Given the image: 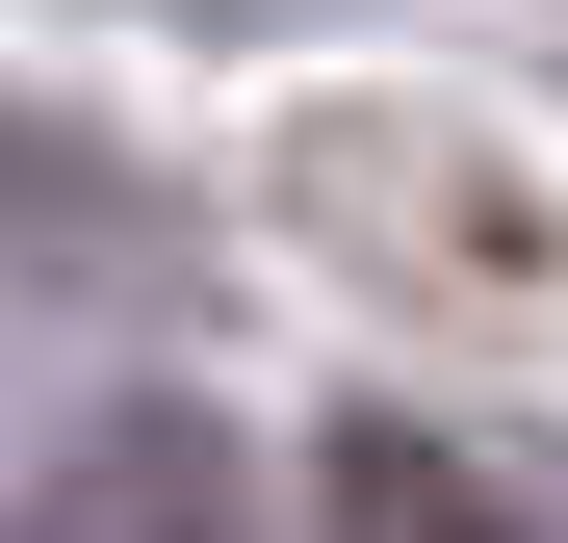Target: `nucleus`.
<instances>
[{
    "label": "nucleus",
    "mask_w": 568,
    "mask_h": 543,
    "mask_svg": "<svg viewBox=\"0 0 568 543\" xmlns=\"http://www.w3.org/2000/svg\"><path fill=\"white\" fill-rule=\"evenodd\" d=\"M0 543H258V466L207 414H78L27 492H0Z\"/></svg>",
    "instance_id": "nucleus-1"
},
{
    "label": "nucleus",
    "mask_w": 568,
    "mask_h": 543,
    "mask_svg": "<svg viewBox=\"0 0 568 543\" xmlns=\"http://www.w3.org/2000/svg\"><path fill=\"white\" fill-rule=\"evenodd\" d=\"M336 543H542V492L491 466V440H439V414H336Z\"/></svg>",
    "instance_id": "nucleus-2"
}]
</instances>
